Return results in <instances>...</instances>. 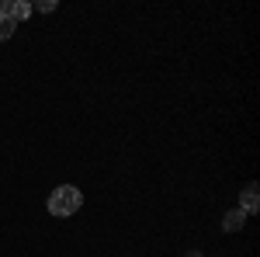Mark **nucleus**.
Segmentation results:
<instances>
[{
    "label": "nucleus",
    "instance_id": "obj_2",
    "mask_svg": "<svg viewBox=\"0 0 260 257\" xmlns=\"http://www.w3.org/2000/svg\"><path fill=\"white\" fill-rule=\"evenodd\" d=\"M28 14H31V4H24V0H0V18H11L18 24Z\"/></svg>",
    "mask_w": 260,
    "mask_h": 257
},
{
    "label": "nucleus",
    "instance_id": "obj_5",
    "mask_svg": "<svg viewBox=\"0 0 260 257\" xmlns=\"http://www.w3.org/2000/svg\"><path fill=\"white\" fill-rule=\"evenodd\" d=\"M14 28H18V24H14L11 18H0V42L11 39V35H14Z\"/></svg>",
    "mask_w": 260,
    "mask_h": 257
},
{
    "label": "nucleus",
    "instance_id": "obj_3",
    "mask_svg": "<svg viewBox=\"0 0 260 257\" xmlns=\"http://www.w3.org/2000/svg\"><path fill=\"white\" fill-rule=\"evenodd\" d=\"M243 226H246V212H243V209H229L225 219H222V230H225V233H240Z\"/></svg>",
    "mask_w": 260,
    "mask_h": 257
},
{
    "label": "nucleus",
    "instance_id": "obj_4",
    "mask_svg": "<svg viewBox=\"0 0 260 257\" xmlns=\"http://www.w3.org/2000/svg\"><path fill=\"white\" fill-rule=\"evenodd\" d=\"M257 205H260L257 202V184H246V188H243V205L240 209L250 216V212H257Z\"/></svg>",
    "mask_w": 260,
    "mask_h": 257
},
{
    "label": "nucleus",
    "instance_id": "obj_7",
    "mask_svg": "<svg viewBox=\"0 0 260 257\" xmlns=\"http://www.w3.org/2000/svg\"><path fill=\"white\" fill-rule=\"evenodd\" d=\"M187 257H201V254H198V250H191V254H187Z\"/></svg>",
    "mask_w": 260,
    "mask_h": 257
},
{
    "label": "nucleus",
    "instance_id": "obj_1",
    "mask_svg": "<svg viewBox=\"0 0 260 257\" xmlns=\"http://www.w3.org/2000/svg\"><path fill=\"white\" fill-rule=\"evenodd\" d=\"M83 205V191L77 188V184H59L52 195H49V212L52 216H73L77 209Z\"/></svg>",
    "mask_w": 260,
    "mask_h": 257
},
{
    "label": "nucleus",
    "instance_id": "obj_6",
    "mask_svg": "<svg viewBox=\"0 0 260 257\" xmlns=\"http://www.w3.org/2000/svg\"><path fill=\"white\" fill-rule=\"evenodd\" d=\"M31 11H39V14H49V11H56V0H39V4H31Z\"/></svg>",
    "mask_w": 260,
    "mask_h": 257
}]
</instances>
